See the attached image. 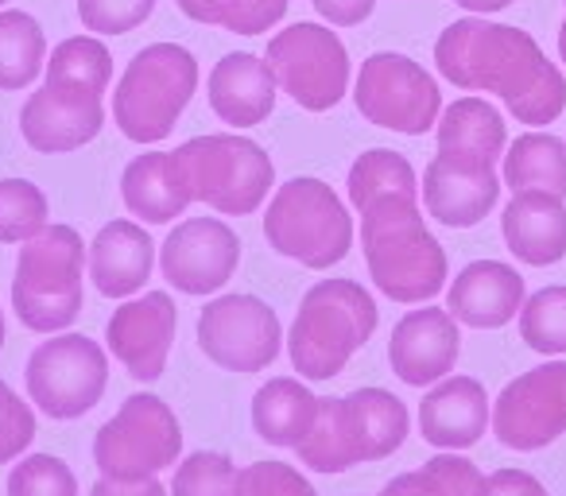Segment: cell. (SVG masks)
Here are the masks:
<instances>
[{"label": "cell", "instance_id": "36", "mask_svg": "<svg viewBox=\"0 0 566 496\" xmlns=\"http://www.w3.org/2000/svg\"><path fill=\"white\" fill-rule=\"evenodd\" d=\"M9 496H78V477L55 454H32L9 473Z\"/></svg>", "mask_w": 566, "mask_h": 496}, {"label": "cell", "instance_id": "44", "mask_svg": "<svg viewBox=\"0 0 566 496\" xmlns=\"http://www.w3.org/2000/svg\"><path fill=\"white\" fill-rule=\"evenodd\" d=\"M558 55H563V66H566V17H563V28H558Z\"/></svg>", "mask_w": 566, "mask_h": 496}, {"label": "cell", "instance_id": "46", "mask_svg": "<svg viewBox=\"0 0 566 496\" xmlns=\"http://www.w3.org/2000/svg\"><path fill=\"white\" fill-rule=\"evenodd\" d=\"M0 9H4V0H0Z\"/></svg>", "mask_w": 566, "mask_h": 496}, {"label": "cell", "instance_id": "31", "mask_svg": "<svg viewBox=\"0 0 566 496\" xmlns=\"http://www.w3.org/2000/svg\"><path fill=\"white\" fill-rule=\"evenodd\" d=\"M287 4L292 0H179V12L195 24L226 28L233 35H260L280 24Z\"/></svg>", "mask_w": 566, "mask_h": 496}, {"label": "cell", "instance_id": "1", "mask_svg": "<svg viewBox=\"0 0 566 496\" xmlns=\"http://www.w3.org/2000/svg\"><path fill=\"white\" fill-rule=\"evenodd\" d=\"M434 63L450 86L496 94L520 125H551L566 109L563 71L524 28L462 17L439 35Z\"/></svg>", "mask_w": 566, "mask_h": 496}, {"label": "cell", "instance_id": "2", "mask_svg": "<svg viewBox=\"0 0 566 496\" xmlns=\"http://www.w3.org/2000/svg\"><path fill=\"white\" fill-rule=\"evenodd\" d=\"M113 55L97 35H71L48 59V82L20 109V136L43 156L78 151L105 128Z\"/></svg>", "mask_w": 566, "mask_h": 496}, {"label": "cell", "instance_id": "33", "mask_svg": "<svg viewBox=\"0 0 566 496\" xmlns=\"http://www.w3.org/2000/svg\"><path fill=\"white\" fill-rule=\"evenodd\" d=\"M520 338L535 353H566V287H543L520 307Z\"/></svg>", "mask_w": 566, "mask_h": 496}, {"label": "cell", "instance_id": "43", "mask_svg": "<svg viewBox=\"0 0 566 496\" xmlns=\"http://www.w3.org/2000/svg\"><path fill=\"white\" fill-rule=\"evenodd\" d=\"M458 9H465V12H473V17H489V12H504V9H512L516 0H454Z\"/></svg>", "mask_w": 566, "mask_h": 496}, {"label": "cell", "instance_id": "12", "mask_svg": "<svg viewBox=\"0 0 566 496\" xmlns=\"http://www.w3.org/2000/svg\"><path fill=\"white\" fill-rule=\"evenodd\" d=\"M275 82L295 105L326 113L349 89V51L326 24H292L275 32L264 51Z\"/></svg>", "mask_w": 566, "mask_h": 496}, {"label": "cell", "instance_id": "15", "mask_svg": "<svg viewBox=\"0 0 566 496\" xmlns=\"http://www.w3.org/2000/svg\"><path fill=\"white\" fill-rule=\"evenodd\" d=\"M493 431L509 450H543L566 434V361L516 377L493 403Z\"/></svg>", "mask_w": 566, "mask_h": 496}, {"label": "cell", "instance_id": "5", "mask_svg": "<svg viewBox=\"0 0 566 496\" xmlns=\"http://www.w3.org/2000/svg\"><path fill=\"white\" fill-rule=\"evenodd\" d=\"M377 299L357 279H323L300 303L287 353L300 377L331 380L354 361V353L377 334Z\"/></svg>", "mask_w": 566, "mask_h": 496}, {"label": "cell", "instance_id": "47", "mask_svg": "<svg viewBox=\"0 0 566 496\" xmlns=\"http://www.w3.org/2000/svg\"><path fill=\"white\" fill-rule=\"evenodd\" d=\"M380 496H385V493H380Z\"/></svg>", "mask_w": 566, "mask_h": 496}, {"label": "cell", "instance_id": "26", "mask_svg": "<svg viewBox=\"0 0 566 496\" xmlns=\"http://www.w3.org/2000/svg\"><path fill=\"white\" fill-rule=\"evenodd\" d=\"M318 415V400L307 384L275 377L252 395V426L268 446H300Z\"/></svg>", "mask_w": 566, "mask_h": 496}, {"label": "cell", "instance_id": "3", "mask_svg": "<svg viewBox=\"0 0 566 496\" xmlns=\"http://www.w3.org/2000/svg\"><path fill=\"white\" fill-rule=\"evenodd\" d=\"M361 249L377 292L392 303H427L447 284V253L419 213V198L380 194L361 210Z\"/></svg>", "mask_w": 566, "mask_h": 496}, {"label": "cell", "instance_id": "14", "mask_svg": "<svg viewBox=\"0 0 566 496\" xmlns=\"http://www.w3.org/2000/svg\"><path fill=\"white\" fill-rule=\"evenodd\" d=\"M280 318L256 295H221L198 315V346L229 372H264L280 357Z\"/></svg>", "mask_w": 566, "mask_h": 496}, {"label": "cell", "instance_id": "41", "mask_svg": "<svg viewBox=\"0 0 566 496\" xmlns=\"http://www.w3.org/2000/svg\"><path fill=\"white\" fill-rule=\"evenodd\" d=\"M485 496H547V488L524 469H496L485 477Z\"/></svg>", "mask_w": 566, "mask_h": 496}, {"label": "cell", "instance_id": "42", "mask_svg": "<svg viewBox=\"0 0 566 496\" xmlns=\"http://www.w3.org/2000/svg\"><path fill=\"white\" fill-rule=\"evenodd\" d=\"M90 496H167V488L159 485L156 473H148V477H105L102 473Z\"/></svg>", "mask_w": 566, "mask_h": 496}, {"label": "cell", "instance_id": "35", "mask_svg": "<svg viewBox=\"0 0 566 496\" xmlns=\"http://www.w3.org/2000/svg\"><path fill=\"white\" fill-rule=\"evenodd\" d=\"M171 496H237V465L226 454L198 450L175 469Z\"/></svg>", "mask_w": 566, "mask_h": 496}, {"label": "cell", "instance_id": "32", "mask_svg": "<svg viewBox=\"0 0 566 496\" xmlns=\"http://www.w3.org/2000/svg\"><path fill=\"white\" fill-rule=\"evenodd\" d=\"M349 202L354 210H361L365 202L380 194H411L419 198V182L411 163L400 156V151H388V148H373L365 156H357V163L349 167Z\"/></svg>", "mask_w": 566, "mask_h": 496}, {"label": "cell", "instance_id": "22", "mask_svg": "<svg viewBox=\"0 0 566 496\" xmlns=\"http://www.w3.org/2000/svg\"><path fill=\"white\" fill-rule=\"evenodd\" d=\"M156 241L136 221H109L90 244V279L105 299H128L151 279Z\"/></svg>", "mask_w": 566, "mask_h": 496}, {"label": "cell", "instance_id": "23", "mask_svg": "<svg viewBox=\"0 0 566 496\" xmlns=\"http://www.w3.org/2000/svg\"><path fill=\"white\" fill-rule=\"evenodd\" d=\"M504 244L520 264L547 268L566 256V198L520 190L501 213Z\"/></svg>", "mask_w": 566, "mask_h": 496}, {"label": "cell", "instance_id": "27", "mask_svg": "<svg viewBox=\"0 0 566 496\" xmlns=\"http://www.w3.org/2000/svg\"><path fill=\"white\" fill-rule=\"evenodd\" d=\"M120 198H125L128 213L148 225H167V221L182 218V210L190 205V198L179 190L171 175V159L148 151V156H136L133 163L120 175Z\"/></svg>", "mask_w": 566, "mask_h": 496}, {"label": "cell", "instance_id": "17", "mask_svg": "<svg viewBox=\"0 0 566 496\" xmlns=\"http://www.w3.org/2000/svg\"><path fill=\"white\" fill-rule=\"evenodd\" d=\"M419 190H423L427 213L439 225L470 229L493 213L496 198H501V179H496V163L434 151Z\"/></svg>", "mask_w": 566, "mask_h": 496}, {"label": "cell", "instance_id": "20", "mask_svg": "<svg viewBox=\"0 0 566 496\" xmlns=\"http://www.w3.org/2000/svg\"><path fill=\"white\" fill-rule=\"evenodd\" d=\"M524 299L527 292L516 268L501 261H473L450 284L447 310L454 315V323L470 326V330H501L520 315Z\"/></svg>", "mask_w": 566, "mask_h": 496}, {"label": "cell", "instance_id": "40", "mask_svg": "<svg viewBox=\"0 0 566 496\" xmlns=\"http://www.w3.org/2000/svg\"><path fill=\"white\" fill-rule=\"evenodd\" d=\"M311 4H315L318 17L331 20L334 28L365 24V20L373 17V9H377V0H311Z\"/></svg>", "mask_w": 566, "mask_h": 496}, {"label": "cell", "instance_id": "24", "mask_svg": "<svg viewBox=\"0 0 566 496\" xmlns=\"http://www.w3.org/2000/svg\"><path fill=\"white\" fill-rule=\"evenodd\" d=\"M275 71L268 59H256L249 51H233L210 71V109L221 117V125L252 128L272 117L275 109Z\"/></svg>", "mask_w": 566, "mask_h": 496}, {"label": "cell", "instance_id": "8", "mask_svg": "<svg viewBox=\"0 0 566 496\" xmlns=\"http://www.w3.org/2000/svg\"><path fill=\"white\" fill-rule=\"evenodd\" d=\"M264 236L303 268H334L354 244V218L323 179H287L264 210Z\"/></svg>", "mask_w": 566, "mask_h": 496}, {"label": "cell", "instance_id": "16", "mask_svg": "<svg viewBox=\"0 0 566 496\" xmlns=\"http://www.w3.org/2000/svg\"><path fill=\"white\" fill-rule=\"evenodd\" d=\"M241 264V241L218 218H187L167 233L159 249V272L182 295H213L233 279Z\"/></svg>", "mask_w": 566, "mask_h": 496}, {"label": "cell", "instance_id": "10", "mask_svg": "<svg viewBox=\"0 0 566 496\" xmlns=\"http://www.w3.org/2000/svg\"><path fill=\"white\" fill-rule=\"evenodd\" d=\"M354 102L365 120L403 136L431 133L442 113L434 74L419 66L416 59L396 55V51H377L365 59L354 86Z\"/></svg>", "mask_w": 566, "mask_h": 496}, {"label": "cell", "instance_id": "34", "mask_svg": "<svg viewBox=\"0 0 566 496\" xmlns=\"http://www.w3.org/2000/svg\"><path fill=\"white\" fill-rule=\"evenodd\" d=\"M48 194L28 179H0V244H24L48 225Z\"/></svg>", "mask_w": 566, "mask_h": 496}, {"label": "cell", "instance_id": "39", "mask_svg": "<svg viewBox=\"0 0 566 496\" xmlns=\"http://www.w3.org/2000/svg\"><path fill=\"white\" fill-rule=\"evenodd\" d=\"M35 439V415L4 380H0V465L20 457Z\"/></svg>", "mask_w": 566, "mask_h": 496}, {"label": "cell", "instance_id": "29", "mask_svg": "<svg viewBox=\"0 0 566 496\" xmlns=\"http://www.w3.org/2000/svg\"><path fill=\"white\" fill-rule=\"evenodd\" d=\"M43 66H48V35L40 20L20 9L0 12V89L4 94L28 89Z\"/></svg>", "mask_w": 566, "mask_h": 496}, {"label": "cell", "instance_id": "30", "mask_svg": "<svg viewBox=\"0 0 566 496\" xmlns=\"http://www.w3.org/2000/svg\"><path fill=\"white\" fill-rule=\"evenodd\" d=\"M385 496H485V473L454 454H439L416 473L388 481Z\"/></svg>", "mask_w": 566, "mask_h": 496}, {"label": "cell", "instance_id": "11", "mask_svg": "<svg viewBox=\"0 0 566 496\" xmlns=\"http://www.w3.org/2000/svg\"><path fill=\"white\" fill-rule=\"evenodd\" d=\"M28 395L51 419H82L109 388V357L86 334H59L28 357Z\"/></svg>", "mask_w": 566, "mask_h": 496}, {"label": "cell", "instance_id": "25", "mask_svg": "<svg viewBox=\"0 0 566 496\" xmlns=\"http://www.w3.org/2000/svg\"><path fill=\"white\" fill-rule=\"evenodd\" d=\"M509 128L496 105L485 97H458L439 113V151L442 156H465L481 163H501Z\"/></svg>", "mask_w": 566, "mask_h": 496}, {"label": "cell", "instance_id": "9", "mask_svg": "<svg viewBox=\"0 0 566 496\" xmlns=\"http://www.w3.org/2000/svg\"><path fill=\"white\" fill-rule=\"evenodd\" d=\"M198 89V59L179 43H151L128 63L113 94L117 128L133 144H159L175 133V120Z\"/></svg>", "mask_w": 566, "mask_h": 496}, {"label": "cell", "instance_id": "45", "mask_svg": "<svg viewBox=\"0 0 566 496\" xmlns=\"http://www.w3.org/2000/svg\"><path fill=\"white\" fill-rule=\"evenodd\" d=\"M0 346H4V310H0Z\"/></svg>", "mask_w": 566, "mask_h": 496}, {"label": "cell", "instance_id": "13", "mask_svg": "<svg viewBox=\"0 0 566 496\" xmlns=\"http://www.w3.org/2000/svg\"><path fill=\"white\" fill-rule=\"evenodd\" d=\"M182 454V431L175 411L159 395H128L120 411L97 431L94 462L105 477H148Z\"/></svg>", "mask_w": 566, "mask_h": 496}, {"label": "cell", "instance_id": "4", "mask_svg": "<svg viewBox=\"0 0 566 496\" xmlns=\"http://www.w3.org/2000/svg\"><path fill=\"white\" fill-rule=\"evenodd\" d=\"M408 408L385 388H357L349 395H323L307 439L295 446L315 473H342L361 462L396 454L408 439Z\"/></svg>", "mask_w": 566, "mask_h": 496}, {"label": "cell", "instance_id": "7", "mask_svg": "<svg viewBox=\"0 0 566 496\" xmlns=\"http://www.w3.org/2000/svg\"><path fill=\"white\" fill-rule=\"evenodd\" d=\"M86 244L78 229L43 225L20 249L12 279V310L35 334H63L82 315V272Z\"/></svg>", "mask_w": 566, "mask_h": 496}, {"label": "cell", "instance_id": "18", "mask_svg": "<svg viewBox=\"0 0 566 496\" xmlns=\"http://www.w3.org/2000/svg\"><path fill=\"white\" fill-rule=\"evenodd\" d=\"M109 349L128 377L156 380L167 365L175 341V303L164 292H148L140 299H128L109 318Z\"/></svg>", "mask_w": 566, "mask_h": 496}, {"label": "cell", "instance_id": "6", "mask_svg": "<svg viewBox=\"0 0 566 496\" xmlns=\"http://www.w3.org/2000/svg\"><path fill=\"white\" fill-rule=\"evenodd\" d=\"M171 175L190 202H206L221 218H244L268 198L275 167L260 144L249 136H195L167 151Z\"/></svg>", "mask_w": 566, "mask_h": 496}, {"label": "cell", "instance_id": "19", "mask_svg": "<svg viewBox=\"0 0 566 496\" xmlns=\"http://www.w3.org/2000/svg\"><path fill=\"white\" fill-rule=\"evenodd\" d=\"M458 349H462V338H458L454 315L439 307H419L396 323L392 341H388V361L403 384L427 388L454 372Z\"/></svg>", "mask_w": 566, "mask_h": 496}, {"label": "cell", "instance_id": "38", "mask_svg": "<svg viewBox=\"0 0 566 496\" xmlns=\"http://www.w3.org/2000/svg\"><path fill=\"white\" fill-rule=\"evenodd\" d=\"M237 496H318L300 469L283 462H256L237 469Z\"/></svg>", "mask_w": 566, "mask_h": 496}, {"label": "cell", "instance_id": "21", "mask_svg": "<svg viewBox=\"0 0 566 496\" xmlns=\"http://www.w3.org/2000/svg\"><path fill=\"white\" fill-rule=\"evenodd\" d=\"M489 395L473 377H442L419 403V434L439 450H465L485 434Z\"/></svg>", "mask_w": 566, "mask_h": 496}, {"label": "cell", "instance_id": "28", "mask_svg": "<svg viewBox=\"0 0 566 496\" xmlns=\"http://www.w3.org/2000/svg\"><path fill=\"white\" fill-rule=\"evenodd\" d=\"M504 187L512 194L543 190V194L566 198V144L551 133H524L520 140H512L504 156Z\"/></svg>", "mask_w": 566, "mask_h": 496}, {"label": "cell", "instance_id": "37", "mask_svg": "<svg viewBox=\"0 0 566 496\" xmlns=\"http://www.w3.org/2000/svg\"><path fill=\"white\" fill-rule=\"evenodd\" d=\"M156 12V0H78V20L86 32L128 35Z\"/></svg>", "mask_w": 566, "mask_h": 496}]
</instances>
